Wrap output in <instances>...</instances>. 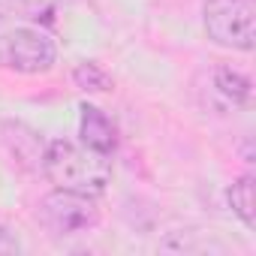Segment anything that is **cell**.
<instances>
[{
  "label": "cell",
  "instance_id": "cell-10",
  "mask_svg": "<svg viewBox=\"0 0 256 256\" xmlns=\"http://www.w3.org/2000/svg\"><path fill=\"white\" fill-rule=\"evenodd\" d=\"M18 250H22L18 238H16L12 232H6L4 226H0V253H18Z\"/></svg>",
  "mask_w": 256,
  "mask_h": 256
},
{
  "label": "cell",
  "instance_id": "cell-4",
  "mask_svg": "<svg viewBox=\"0 0 256 256\" xmlns=\"http://www.w3.org/2000/svg\"><path fill=\"white\" fill-rule=\"evenodd\" d=\"M54 58H58V48L42 30L12 28L6 34H0V66L4 70L36 76V72H48L54 66Z\"/></svg>",
  "mask_w": 256,
  "mask_h": 256
},
{
  "label": "cell",
  "instance_id": "cell-7",
  "mask_svg": "<svg viewBox=\"0 0 256 256\" xmlns=\"http://www.w3.org/2000/svg\"><path fill=\"white\" fill-rule=\"evenodd\" d=\"M72 82H76L82 90H90V94H102V90H108V88H112L108 72H106L100 64H94V60L78 64V66H76V72H72Z\"/></svg>",
  "mask_w": 256,
  "mask_h": 256
},
{
  "label": "cell",
  "instance_id": "cell-3",
  "mask_svg": "<svg viewBox=\"0 0 256 256\" xmlns=\"http://www.w3.org/2000/svg\"><path fill=\"white\" fill-rule=\"evenodd\" d=\"M40 220L54 235H82V232H88L100 223L96 196L54 187L40 202Z\"/></svg>",
  "mask_w": 256,
  "mask_h": 256
},
{
  "label": "cell",
  "instance_id": "cell-6",
  "mask_svg": "<svg viewBox=\"0 0 256 256\" xmlns=\"http://www.w3.org/2000/svg\"><path fill=\"white\" fill-rule=\"evenodd\" d=\"M229 205L244 220V226H250V229L256 226V187H253V178L250 175L238 178L229 187Z\"/></svg>",
  "mask_w": 256,
  "mask_h": 256
},
{
  "label": "cell",
  "instance_id": "cell-1",
  "mask_svg": "<svg viewBox=\"0 0 256 256\" xmlns=\"http://www.w3.org/2000/svg\"><path fill=\"white\" fill-rule=\"evenodd\" d=\"M42 172L60 190L100 196L112 178V163L108 154H96L90 148H78L66 139H58L42 151Z\"/></svg>",
  "mask_w": 256,
  "mask_h": 256
},
{
  "label": "cell",
  "instance_id": "cell-2",
  "mask_svg": "<svg viewBox=\"0 0 256 256\" xmlns=\"http://www.w3.org/2000/svg\"><path fill=\"white\" fill-rule=\"evenodd\" d=\"M205 34L223 48L250 52L256 42V0H208Z\"/></svg>",
  "mask_w": 256,
  "mask_h": 256
},
{
  "label": "cell",
  "instance_id": "cell-5",
  "mask_svg": "<svg viewBox=\"0 0 256 256\" xmlns=\"http://www.w3.org/2000/svg\"><path fill=\"white\" fill-rule=\"evenodd\" d=\"M78 112H82V120H78L82 145L90 148V151H96V154H108V157H112L114 142H118V136H114V124H112L96 106H90V102H82Z\"/></svg>",
  "mask_w": 256,
  "mask_h": 256
},
{
  "label": "cell",
  "instance_id": "cell-9",
  "mask_svg": "<svg viewBox=\"0 0 256 256\" xmlns=\"http://www.w3.org/2000/svg\"><path fill=\"white\" fill-rule=\"evenodd\" d=\"M12 12H22L24 18H48L54 0H6Z\"/></svg>",
  "mask_w": 256,
  "mask_h": 256
},
{
  "label": "cell",
  "instance_id": "cell-8",
  "mask_svg": "<svg viewBox=\"0 0 256 256\" xmlns=\"http://www.w3.org/2000/svg\"><path fill=\"white\" fill-rule=\"evenodd\" d=\"M217 88L232 100V102H250V78L241 76L232 66H220L217 70Z\"/></svg>",
  "mask_w": 256,
  "mask_h": 256
}]
</instances>
